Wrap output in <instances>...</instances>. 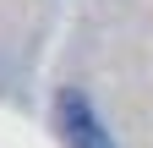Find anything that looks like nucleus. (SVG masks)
<instances>
[{
	"mask_svg": "<svg viewBox=\"0 0 153 148\" xmlns=\"http://www.w3.org/2000/svg\"><path fill=\"white\" fill-rule=\"evenodd\" d=\"M55 126H60L66 148H109V137H104L99 115H93V104L76 93V88H66V93L55 99Z\"/></svg>",
	"mask_w": 153,
	"mask_h": 148,
	"instance_id": "obj_1",
	"label": "nucleus"
}]
</instances>
